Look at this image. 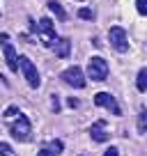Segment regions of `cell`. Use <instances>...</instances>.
I'll list each match as a JSON object with an SVG mask.
<instances>
[{
	"label": "cell",
	"mask_w": 147,
	"mask_h": 156,
	"mask_svg": "<svg viewBox=\"0 0 147 156\" xmlns=\"http://www.w3.org/2000/svg\"><path fill=\"white\" fill-rule=\"evenodd\" d=\"M46 5H48V9H51V12H53V14H55V16H58V19H60V21H64V19H67V12H64V9H62V5H60L58 0H48V2H46Z\"/></svg>",
	"instance_id": "8fae6325"
},
{
	"label": "cell",
	"mask_w": 147,
	"mask_h": 156,
	"mask_svg": "<svg viewBox=\"0 0 147 156\" xmlns=\"http://www.w3.org/2000/svg\"><path fill=\"white\" fill-rule=\"evenodd\" d=\"M90 138H92L94 142H106L108 140V131H106V122H94L92 126H90Z\"/></svg>",
	"instance_id": "9c48e42d"
},
{
	"label": "cell",
	"mask_w": 147,
	"mask_h": 156,
	"mask_svg": "<svg viewBox=\"0 0 147 156\" xmlns=\"http://www.w3.org/2000/svg\"><path fill=\"white\" fill-rule=\"evenodd\" d=\"M136 9L140 16H147V0H136Z\"/></svg>",
	"instance_id": "2e32d148"
},
{
	"label": "cell",
	"mask_w": 147,
	"mask_h": 156,
	"mask_svg": "<svg viewBox=\"0 0 147 156\" xmlns=\"http://www.w3.org/2000/svg\"><path fill=\"white\" fill-rule=\"evenodd\" d=\"M19 64H21V73H23L25 83H28L32 90H37V87L41 85V78H39V71H37V67L32 64V60H30L28 55H21V58H19Z\"/></svg>",
	"instance_id": "7a4b0ae2"
},
{
	"label": "cell",
	"mask_w": 147,
	"mask_h": 156,
	"mask_svg": "<svg viewBox=\"0 0 147 156\" xmlns=\"http://www.w3.org/2000/svg\"><path fill=\"white\" fill-rule=\"evenodd\" d=\"M88 78H92V80H97V83H101V80H106L108 78V62L101 58V55H92L88 62Z\"/></svg>",
	"instance_id": "3957f363"
},
{
	"label": "cell",
	"mask_w": 147,
	"mask_h": 156,
	"mask_svg": "<svg viewBox=\"0 0 147 156\" xmlns=\"http://www.w3.org/2000/svg\"><path fill=\"white\" fill-rule=\"evenodd\" d=\"M138 131L147 133V112H145V108H140V112H138Z\"/></svg>",
	"instance_id": "4fadbf2b"
},
{
	"label": "cell",
	"mask_w": 147,
	"mask_h": 156,
	"mask_svg": "<svg viewBox=\"0 0 147 156\" xmlns=\"http://www.w3.org/2000/svg\"><path fill=\"white\" fill-rule=\"evenodd\" d=\"M53 53H55V58H69V53H71V41L69 39H58V44L53 46Z\"/></svg>",
	"instance_id": "30bf717a"
},
{
	"label": "cell",
	"mask_w": 147,
	"mask_h": 156,
	"mask_svg": "<svg viewBox=\"0 0 147 156\" xmlns=\"http://www.w3.org/2000/svg\"><path fill=\"white\" fill-rule=\"evenodd\" d=\"M136 87H138V92H147V69H140V71H138Z\"/></svg>",
	"instance_id": "7c38bea8"
},
{
	"label": "cell",
	"mask_w": 147,
	"mask_h": 156,
	"mask_svg": "<svg viewBox=\"0 0 147 156\" xmlns=\"http://www.w3.org/2000/svg\"><path fill=\"white\" fill-rule=\"evenodd\" d=\"M9 133H12V138H14V140H19V142H28V140H30L32 126H30V119L23 115V112L16 117V122L9 126Z\"/></svg>",
	"instance_id": "277c9868"
},
{
	"label": "cell",
	"mask_w": 147,
	"mask_h": 156,
	"mask_svg": "<svg viewBox=\"0 0 147 156\" xmlns=\"http://www.w3.org/2000/svg\"><path fill=\"white\" fill-rule=\"evenodd\" d=\"M0 44H2V53H5V62L9 67V71H19L21 64H19V55H16V48L12 46L9 37L7 34H0Z\"/></svg>",
	"instance_id": "52a82bcc"
},
{
	"label": "cell",
	"mask_w": 147,
	"mask_h": 156,
	"mask_svg": "<svg viewBox=\"0 0 147 156\" xmlns=\"http://www.w3.org/2000/svg\"><path fill=\"white\" fill-rule=\"evenodd\" d=\"M51 149L60 154V151H62V142H60V140H53V142H51Z\"/></svg>",
	"instance_id": "ffe728a7"
},
{
	"label": "cell",
	"mask_w": 147,
	"mask_h": 156,
	"mask_svg": "<svg viewBox=\"0 0 147 156\" xmlns=\"http://www.w3.org/2000/svg\"><path fill=\"white\" fill-rule=\"evenodd\" d=\"M0 156H16L9 142H0Z\"/></svg>",
	"instance_id": "9a60e30c"
},
{
	"label": "cell",
	"mask_w": 147,
	"mask_h": 156,
	"mask_svg": "<svg viewBox=\"0 0 147 156\" xmlns=\"http://www.w3.org/2000/svg\"><path fill=\"white\" fill-rule=\"evenodd\" d=\"M37 156H60V154H58V151H53L51 147H44V149L37 151Z\"/></svg>",
	"instance_id": "ac0fdd59"
},
{
	"label": "cell",
	"mask_w": 147,
	"mask_h": 156,
	"mask_svg": "<svg viewBox=\"0 0 147 156\" xmlns=\"http://www.w3.org/2000/svg\"><path fill=\"white\" fill-rule=\"evenodd\" d=\"M103 156H120V149L117 147H108V149L103 151Z\"/></svg>",
	"instance_id": "d6986e66"
},
{
	"label": "cell",
	"mask_w": 147,
	"mask_h": 156,
	"mask_svg": "<svg viewBox=\"0 0 147 156\" xmlns=\"http://www.w3.org/2000/svg\"><path fill=\"white\" fill-rule=\"evenodd\" d=\"M19 115H21L19 108H16V106H9V108L5 110V115H2V117H5V119H12V117H19Z\"/></svg>",
	"instance_id": "e0dca14e"
},
{
	"label": "cell",
	"mask_w": 147,
	"mask_h": 156,
	"mask_svg": "<svg viewBox=\"0 0 147 156\" xmlns=\"http://www.w3.org/2000/svg\"><path fill=\"white\" fill-rule=\"evenodd\" d=\"M37 34H39L41 44H44L46 48H53V46L58 44V34H55V23L48 19V16L39 19V23H37Z\"/></svg>",
	"instance_id": "6da1fadb"
},
{
	"label": "cell",
	"mask_w": 147,
	"mask_h": 156,
	"mask_svg": "<svg viewBox=\"0 0 147 156\" xmlns=\"http://www.w3.org/2000/svg\"><path fill=\"white\" fill-rule=\"evenodd\" d=\"M94 103L97 106H101V108H106V110H110L113 115H122V108L117 106V101H115V97L110 92H99V94H94Z\"/></svg>",
	"instance_id": "ba28073f"
},
{
	"label": "cell",
	"mask_w": 147,
	"mask_h": 156,
	"mask_svg": "<svg viewBox=\"0 0 147 156\" xmlns=\"http://www.w3.org/2000/svg\"><path fill=\"white\" fill-rule=\"evenodd\" d=\"M78 2H83V0H78Z\"/></svg>",
	"instance_id": "44dd1931"
},
{
	"label": "cell",
	"mask_w": 147,
	"mask_h": 156,
	"mask_svg": "<svg viewBox=\"0 0 147 156\" xmlns=\"http://www.w3.org/2000/svg\"><path fill=\"white\" fill-rule=\"evenodd\" d=\"M108 39H110V46H113L117 53H127L129 51V37H127V32H124V28H120V25L110 28L108 30Z\"/></svg>",
	"instance_id": "8992f818"
},
{
	"label": "cell",
	"mask_w": 147,
	"mask_h": 156,
	"mask_svg": "<svg viewBox=\"0 0 147 156\" xmlns=\"http://www.w3.org/2000/svg\"><path fill=\"white\" fill-rule=\"evenodd\" d=\"M60 78H62V80L69 85V87H74V90H83L85 83H88V80H85L83 69L76 67V64H74V67H67L62 73H60Z\"/></svg>",
	"instance_id": "5b68a950"
},
{
	"label": "cell",
	"mask_w": 147,
	"mask_h": 156,
	"mask_svg": "<svg viewBox=\"0 0 147 156\" xmlns=\"http://www.w3.org/2000/svg\"><path fill=\"white\" fill-rule=\"evenodd\" d=\"M78 19H83V21H92V19H94V12L90 9V7H81V9H78Z\"/></svg>",
	"instance_id": "5bb4252c"
}]
</instances>
